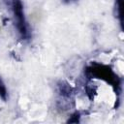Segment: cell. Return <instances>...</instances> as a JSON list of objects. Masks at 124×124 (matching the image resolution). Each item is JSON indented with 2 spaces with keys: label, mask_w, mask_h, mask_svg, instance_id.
<instances>
[{
  "label": "cell",
  "mask_w": 124,
  "mask_h": 124,
  "mask_svg": "<svg viewBox=\"0 0 124 124\" xmlns=\"http://www.w3.org/2000/svg\"><path fill=\"white\" fill-rule=\"evenodd\" d=\"M11 8L14 14L15 21L16 24V29L20 36L24 39H26L29 36L28 31V25L26 23L24 14H23V6L20 0H11Z\"/></svg>",
  "instance_id": "obj_1"
},
{
  "label": "cell",
  "mask_w": 124,
  "mask_h": 124,
  "mask_svg": "<svg viewBox=\"0 0 124 124\" xmlns=\"http://www.w3.org/2000/svg\"><path fill=\"white\" fill-rule=\"evenodd\" d=\"M0 97L3 98L4 100L7 97V90H6V87L3 83V81L1 80V78H0Z\"/></svg>",
  "instance_id": "obj_2"
}]
</instances>
